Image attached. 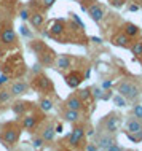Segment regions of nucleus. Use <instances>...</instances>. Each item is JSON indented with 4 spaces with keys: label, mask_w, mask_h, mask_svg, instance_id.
<instances>
[{
    "label": "nucleus",
    "mask_w": 142,
    "mask_h": 151,
    "mask_svg": "<svg viewBox=\"0 0 142 151\" xmlns=\"http://www.w3.org/2000/svg\"><path fill=\"white\" fill-rule=\"evenodd\" d=\"M22 134V127H21V122H16V121H8L2 124V135H0V142L5 148L11 150L14 148L16 143L19 142Z\"/></svg>",
    "instance_id": "nucleus-1"
},
{
    "label": "nucleus",
    "mask_w": 142,
    "mask_h": 151,
    "mask_svg": "<svg viewBox=\"0 0 142 151\" xmlns=\"http://www.w3.org/2000/svg\"><path fill=\"white\" fill-rule=\"evenodd\" d=\"M121 115L117 111H110L105 116H102L97 122V132H109V134H118L121 126Z\"/></svg>",
    "instance_id": "nucleus-2"
},
{
    "label": "nucleus",
    "mask_w": 142,
    "mask_h": 151,
    "mask_svg": "<svg viewBox=\"0 0 142 151\" xmlns=\"http://www.w3.org/2000/svg\"><path fill=\"white\" fill-rule=\"evenodd\" d=\"M30 48L35 52V56H37L40 65H53V62L56 60V52L51 48H48L43 42L35 40L34 43H30Z\"/></svg>",
    "instance_id": "nucleus-3"
},
{
    "label": "nucleus",
    "mask_w": 142,
    "mask_h": 151,
    "mask_svg": "<svg viewBox=\"0 0 142 151\" xmlns=\"http://www.w3.org/2000/svg\"><path fill=\"white\" fill-rule=\"evenodd\" d=\"M117 91H118L120 96H123L128 102H136L141 97V88L131 80L120 81V83L117 84Z\"/></svg>",
    "instance_id": "nucleus-4"
},
{
    "label": "nucleus",
    "mask_w": 142,
    "mask_h": 151,
    "mask_svg": "<svg viewBox=\"0 0 142 151\" xmlns=\"http://www.w3.org/2000/svg\"><path fill=\"white\" fill-rule=\"evenodd\" d=\"M85 137H86V129H85L83 124H74L70 134L67 137V146L72 150H78V148H83V143H85Z\"/></svg>",
    "instance_id": "nucleus-5"
},
{
    "label": "nucleus",
    "mask_w": 142,
    "mask_h": 151,
    "mask_svg": "<svg viewBox=\"0 0 142 151\" xmlns=\"http://www.w3.org/2000/svg\"><path fill=\"white\" fill-rule=\"evenodd\" d=\"M30 88L35 89L38 94H50V92H54V86H53L51 80L48 78L43 72H38L34 75V80L30 83Z\"/></svg>",
    "instance_id": "nucleus-6"
},
{
    "label": "nucleus",
    "mask_w": 142,
    "mask_h": 151,
    "mask_svg": "<svg viewBox=\"0 0 142 151\" xmlns=\"http://www.w3.org/2000/svg\"><path fill=\"white\" fill-rule=\"evenodd\" d=\"M18 43V35L11 22H0V46H13Z\"/></svg>",
    "instance_id": "nucleus-7"
},
{
    "label": "nucleus",
    "mask_w": 142,
    "mask_h": 151,
    "mask_svg": "<svg viewBox=\"0 0 142 151\" xmlns=\"http://www.w3.org/2000/svg\"><path fill=\"white\" fill-rule=\"evenodd\" d=\"M43 119V115L38 111H32V113H24L22 119H21V127L22 130H29V132H34V130L38 129L40 122Z\"/></svg>",
    "instance_id": "nucleus-8"
},
{
    "label": "nucleus",
    "mask_w": 142,
    "mask_h": 151,
    "mask_svg": "<svg viewBox=\"0 0 142 151\" xmlns=\"http://www.w3.org/2000/svg\"><path fill=\"white\" fill-rule=\"evenodd\" d=\"M94 142L97 145V148L102 150V151H107L113 143L118 142L117 138V134H109V132H96V137H94Z\"/></svg>",
    "instance_id": "nucleus-9"
},
{
    "label": "nucleus",
    "mask_w": 142,
    "mask_h": 151,
    "mask_svg": "<svg viewBox=\"0 0 142 151\" xmlns=\"http://www.w3.org/2000/svg\"><path fill=\"white\" fill-rule=\"evenodd\" d=\"M54 126H56L54 121H45L43 124L38 126V134L43 137V140L46 142V145H50V143L54 142V137H56Z\"/></svg>",
    "instance_id": "nucleus-10"
},
{
    "label": "nucleus",
    "mask_w": 142,
    "mask_h": 151,
    "mask_svg": "<svg viewBox=\"0 0 142 151\" xmlns=\"http://www.w3.org/2000/svg\"><path fill=\"white\" fill-rule=\"evenodd\" d=\"M8 89H10V92L13 97H21L24 94L29 92L30 83H27V81H24V80H13V81L8 83Z\"/></svg>",
    "instance_id": "nucleus-11"
},
{
    "label": "nucleus",
    "mask_w": 142,
    "mask_h": 151,
    "mask_svg": "<svg viewBox=\"0 0 142 151\" xmlns=\"http://www.w3.org/2000/svg\"><path fill=\"white\" fill-rule=\"evenodd\" d=\"M86 13L91 18V21H94L96 24H99L105 18V13H107V11H105V6L102 5V3L94 2V3H91V5H90V8L86 10Z\"/></svg>",
    "instance_id": "nucleus-12"
},
{
    "label": "nucleus",
    "mask_w": 142,
    "mask_h": 151,
    "mask_svg": "<svg viewBox=\"0 0 142 151\" xmlns=\"http://www.w3.org/2000/svg\"><path fill=\"white\" fill-rule=\"evenodd\" d=\"M64 81H66V84L69 88L75 89L85 81V76H83L82 70H70L64 75Z\"/></svg>",
    "instance_id": "nucleus-13"
},
{
    "label": "nucleus",
    "mask_w": 142,
    "mask_h": 151,
    "mask_svg": "<svg viewBox=\"0 0 142 151\" xmlns=\"http://www.w3.org/2000/svg\"><path fill=\"white\" fill-rule=\"evenodd\" d=\"M125 127H126V132L129 134H134V135L139 137L141 140V135H142V121L137 119L136 116H128L126 121H125Z\"/></svg>",
    "instance_id": "nucleus-14"
},
{
    "label": "nucleus",
    "mask_w": 142,
    "mask_h": 151,
    "mask_svg": "<svg viewBox=\"0 0 142 151\" xmlns=\"http://www.w3.org/2000/svg\"><path fill=\"white\" fill-rule=\"evenodd\" d=\"M64 32H66V22L61 21V19H56V21H53L50 26H48V35H50L51 38L59 40Z\"/></svg>",
    "instance_id": "nucleus-15"
},
{
    "label": "nucleus",
    "mask_w": 142,
    "mask_h": 151,
    "mask_svg": "<svg viewBox=\"0 0 142 151\" xmlns=\"http://www.w3.org/2000/svg\"><path fill=\"white\" fill-rule=\"evenodd\" d=\"M64 107L70 108V110H77V111H83L85 110V102L80 99L77 94H70V96L64 100Z\"/></svg>",
    "instance_id": "nucleus-16"
},
{
    "label": "nucleus",
    "mask_w": 142,
    "mask_h": 151,
    "mask_svg": "<svg viewBox=\"0 0 142 151\" xmlns=\"http://www.w3.org/2000/svg\"><path fill=\"white\" fill-rule=\"evenodd\" d=\"M131 42H133V38L128 37L123 30L112 37V45L113 46H118V48H129L131 46Z\"/></svg>",
    "instance_id": "nucleus-17"
},
{
    "label": "nucleus",
    "mask_w": 142,
    "mask_h": 151,
    "mask_svg": "<svg viewBox=\"0 0 142 151\" xmlns=\"http://www.w3.org/2000/svg\"><path fill=\"white\" fill-rule=\"evenodd\" d=\"M61 116L66 122H70V124H75V122H80L82 119V111H77V110H70V108H62L61 111Z\"/></svg>",
    "instance_id": "nucleus-18"
},
{
    "label": "nucleus",
    "mask_w": 142,
    "mask_h": 151,
    "mask_svg": "<svg viewBox=\"0 0 142 151\" xmlns=\"http://www.w3.org/2000/svg\"><path fill=\"white\" fill-rule=\"evenodd\" d=\"M56 70L59 72H66V70H70L72 68V58L69 54H61L58 59H56Z\"/></svg>",
    "instance_id": "nucleus-19"
},
{
    "label": "nucleus",
    "mask_w": 142,
    "mask_h": 151,
    "mask_svg": "<svg viewBox=\"0 0 142 151\" xmlns=\"http://www.w3.org/2000/svg\"><path fill=\"white\" fill-rule=\"evenodd\" d=\"M30 102H24V100H14L11 104V111L14 113L16 116H22L26 111H29L30 108Z\"/></svg>",
    "instance_id": "nucleus-20"
},
{
    "label": "nucleus",
    "mask_w": 142,
    "mask_h": 151,
    "mask_svg": "<svg viewBox=\"0 0 142 151\" xmlns=\"http://www.w3.org/2000/svg\"><path fill=\"white\" fill-rule=\"evenodd\" d=\"M29 22L35 30L40 32L43 27V24H45V16H43V13H40V11H34V13H30Z\"/></svg>",
    "instance_id": "nucleus-21"
},
{
    "label": "nucleus",
    "mask_w": 142,
    "mask_h": 151,
    "mask_svg": "<svg viewBox=\"0 0 142 151\" xmlns=\"http://www.w3.org/2000/svg\"><path fill=\"white\" fill-rule=\"evenodd\" d=\"M53 107H54V102H53V99L50 96L42 94V96L38 97V108H40V111L48 113V111H51V110H53Z\"/></svg>",
    "instance_id": "nucleus-22"
},
{
    "label": "nucleus",
    "mask_w": 142,
    "mask_h": 151,
    "mask_svg": "<svg viewBox=\"0 0 142 151\" xmlns=\"http://www.w3.org/2000/svg\"><path fill=\"white\" fill-rule=\"evenodd\" d=\"M123 32L128 37H131V38H137V37L141 35V29L136 26L134 22H125L123 24Z\"/></svg>",
    "instance_id": "nucleus-23"
},
{
    "label": "nucleus",
    "mask_w": 142,
    "mask_h": 151,
    "mask_svg": "<svg viewBox=\"0 0 142 151\" xmlns=\"http://www.w3.org/2000/svg\"><path fill=\"white\" fill-rule=\"evenodd\" d=\"M11 99H13V96H11L10 89H8V88H2V89H0V110L5 108L7 105L11 102Z\"/></svg>",
    "instance_id": "nucleus-24"
},
{
    "label": "nucleus",
    "mask_w": 142,
    "mask_h": 151,
    "mask_svg": "<svg viewBox=\"0 0 142 151\" xmlns=\"http://www.w3.org/2000/svg\"><path fill=\"white\" fill-rule=\"evenodd\" d=\"M129 50H131L134 58H142V38H136V40L133 38Z\"/></svg>",
    "instance_id": "nucleus-25"
},
{
    "label": "nucleus",
    "mask_w": 142,
    "mask_h": 151,
    "mask_svg": "<svg viewBox=\"0 0 142 151\" xmlns=\"http://www.w3.org/2000/svg\"><path fill=\"white\" fill-rule=\"evenodd\" d=\"M30 143H32V148H34V150H43L46 146V142L43 140V137L40 135V134H37V135L32 137Z\"/></svg>",
    "instance_id": "nucleus-26"
},
{
    "label": "nucleus",
    "mask_w": 142,
    "mask_h": 151,
    "mask_svg": "<svg viewBox=\"0 0 142 151\" xmlns=\"http://www.w3.org/2000/svg\"><path fill=\"white\" fill-rule=\"evenodd\" d=\"M75 94H77V96H78L83 102H88L90 99H93V97H91V86H90V88H82V89H78Z\"/></svg>",
    "instance_id": "nucleus-27"
},
{
    "label": "nucleus",
    "mask_w": 142,
    "mask_h": 151,
    "mask_svg": "<svg viewBox=\"0 0 142 151\" xmlns=\"http://www.w3.org/2000/svg\"><path fill=\"white\" fill-rule=\"evenodd\" d=\"M102 92H104V89L101 86H97V84L91 86V97L94 100H101V99H102Z\"/></svg>",
    "instance_id": "nucleus-28"
},
{
    "label": "nucleus",
    "mask_w": 142,
    "mask_h": 151,
    "mask_svg": "<svg viewBox=\"0 0 142 151\" xmlns=\"http://www.w3.org/2000/svg\"><path fill=\"white\" fill-rule=\"evenodd\" d=\"M113 104H115L117 107H120V108H125V107H126V104H128V100L125 99L123 96L117 94V96H113Z\"/></svg>",
    "instance_id": "nucleus-29"
},
{
    "label": "nucleus",
    "mask_w": 142,
    "mask_h": 151,
    "mask_svg": "<svg viewBox=\"0 0 142 151\" xmlns=\"http://www.w3.org/2000/svg\"><path fill=\"white\" fill-rule=\"evenodd\" d=\"M131 115H133V116H136L137 119H141V121H142V104H136L134 107H133Z\"/></svg>",
    "instance_id": "nucleus-30"
},
{
    "label": "nucleus",
    "mask_w": 142,
    "mask_h": 151,
    "mask_svg": "<svg viewBox=\"0 0 142 151\" xmlns=\"http://www.w3.org/2000/svg\"><path fill=\"white\" fill-rule=\"evenodd\" d=\"M30 13H32V11H30L27 6H22V8H21V11H19V16H21V19H22V21H29Z\"/></svg>",
    "instance_id": "nucleus-31"
},
{
    "label": "nucleus",
    "mask_w": 142,
    "mask_h": 151,
    "mask_svg": "<svg viewBox=\"0 0 142 151\" xmlns=\"http://www.w3.org/2000/svg\"><path fill=\"white\" fill-rule=\"evenodd\" d=\"M69 16L72 18V21H74V22L77 24V26H80V29H85V24H83V21H82V19H80V18H78V16H77L75 13H69Z\"/></svg>",
    "instance_id": "nucleus-32"
},
{
    "label": "nucleus",
    "mask_w": 142,
    "mask_h": 151,
    "mask_svg": "<svg viewBox=\"0 0 142 151\" xmlns=\"http://www.w3.org/2000/svg\"><path fill=\"white\" fill-rule=\"evenodd\" d=\"M78 2H80V5H82V10H83V11H86L88 8H90L91 3H94L96 0H78Z\"/></svg>",
    "instance_id": "nucleus-33"
},
{
    "label": "nucleus",
    "mask_w": 142,
    "mask_h": 151,
    "mask_svg": "<svg viewBox=\"0 0 142 151\" xmlns=\"http://www.w3.org/2000/svg\"><path fill=\"white\" fill-rule=\"evenodd\" d=\"M82 150H85V151H97L99 148H97L96 142H91V143H88V145H83Z\"/></svg>",
    "instance_id": "nucleus-34"
},
{
    "label": "nucleus",
    "mask_w": 142,
    "mask_h": 151,
    "mask_svg": "<svg viewBox=\"0 0 142 151\" xmlns=\"http://www.w3.org/2000/svg\"><path fill=\"white\" fill-rule=\"evenodd\" d=\"M19 30H21V34H22L24 37H27V38H32V37H34V34H32V32L27 29L26 26H21V29H19Z\"/></svg>",
    "instance_id": "nucleus-35"
},
{
    "label": "nucleus",
    "mask_w": 142,
    "mask_h": 151,
    "mask_svg": "<svg viewBox=\"0 0 142 151\" xmlns=\"http://www.w3.org/2000/svg\"><path fill=\"white\" fill-rule=\"evenodd\" d=\"M56 3V0H42V6L45 8V10H48V8H51L53 5Z\"/></svg>",
    "instance_id": "nucleus-36"
},
{
    "label": "nucleus",
    "mask_w": 142,
    "mask_h": 151,
    "mask_svg": "<svg viewBox=\"0 0 142 151\" xmlns=\"http://www.w3.org/2000/svg\"><path fill=\"white\" fill-rule=\"evenodd\" d=\"M112 97V89H104V92H102V99L101 100H109Z\"/></svg>",
    "instance_id": "nucleus-37"
},
{
    "label": "nucleus",
    "mask_w": 142,
    "mask_h": 151,
    "mask_svg": "<svg viewBox=\"0 0 142 151\" xmlns=\"http://www.w3.org/2000/svg\"><path fill=\"white\" fill-rule=\"evenodd\" d=\"M109 2H110V5H112V6H115V8H120V6H123L125 0H109Z\"/></svg>",
    "instance_id": "nucleus-38"
},
{
    "label": "nucleus",
    "mask_w": 142,
    "mask_h": 151,
    "mask_svg": "<svg viewBox=\"0 0 142 151\" xmlns=\"http://www.w3.org/2000/svg\"><path fill=\"white\" fill-rule=\"evenodd\" d=\"M123 150H125V148H123V146H120V145H118V142H117V143H113L107 151H123Z\"/></svg>",
    "instance_id": "nucleus-39"
},
{
    "label": "nucleus",
    "mask_w": 142,
    "mask_h": 151,
    "mask_svg": "<svg viewBox=\"0 0 142 151\" xmlns=\"http://www.w3.org/2000/svg\"><path fill=\"white\" fill-rule=\"evenodd\" d=\"M101 88H102V89H110V88H112V81H110V80L102 81V83H101Z\"/></svg>",
    "instance_id": "nucleus-40"
},
{
    "label": "nucleus",
    "mask_w": 142,
    "mask_h": 151,
    "mask_svg": "<svg viewBox=\"0 0 142 151\" xmlns=\"http://www.w3.org/2000/svg\"><path fill=\"white\" fill-rule=\"evenodd\" d=\"M8 83V76L3 73V75H0V86H3V84Z\"/></svg>",
    "instance_id": "nucleus-41"
},
{
    "label": "nucleus",
    "mask_w": 142,
    "mask_h": 151,
    "mask_svg": "<svg viewBox=\"0 0 142 151\" xmlns=\"http://www.w3.org/2000/svg\"><path fill=\"white\" fill-rule=\"evenodd\" d=\"M86 135H88V137H91V135H96L94 129H93V127H88V130H86Z\"/></svg>",
    "instance_id": "nucleus-42"
},
{
    "label": "nucleus",
    "mask_w": 142,
    "mask_h": 151,
    "mask_svg": "<svg viewBox=\"0 0 142 151\" xmlns=\"http://www.w3.org/2000/svg\"><path fill=\"white\" fill-rule=\"evenodd\" d=\"M54 129H56V134H61V132H62V124L54 126Z\"/></svg>",
    "instance_id": "nucleus-43"
},
{
    "label": "nucleus",
    "mask_w": 142,
    "mask_h": 151,
    "mask_svg": "<svg viewBox=\"0 0 142 151\" xmlns=\"http://www.w3.org/2000/svg\"><path fill=\"white\" fill-rule=\"evenodd\" d=\"M91 42H94V43H97V45H99V43H101V40L97 38V37H91Z\"/></svg>",
    "instance_id": "nucleus-44"
},
{
    "label": "nucleus",
    "mask_w": 142,
    "mask_h": 151,
    "mask_svg": "<svg viewBox=\"0 0 142 151\" xmlns=\"http://www.w3.org/2000/svg\"><path fill=\"white\" fill-rule=\"evenodd\" d=\"M129 10H131V11H137V10H139V6H136V5H131V6H129Z\"/></svg>",
    "instance_id": "nucleus-45"
},
{
    "label": "nucleus",
    "mask_w": 142,
    "mask_h": 151,
    "mask_svg": "<svg viewBox=\"0 0 142 151\" xmlns=\"http://www.w3.org/2000/svg\"><path fill=\"white\" fill-rule=\"evenodd\" d=\"M0 135H2V124H0Z\"/></svg>",
    "instance_id": "nucleus-46"
},
{
    "label": "nucleus",
    "mask_w": 142,
    "mask_h": 151,
    "mask_svg": "<svg viewBox=\"0 0 142 151\" xmlns=\"http://www.w3.org/2000/svg\"><path fill=\"white\" fill-rule=\"evenodd\" d=\"M141 94H142V88H141Z\"/></svg>",
    "instance_id": "nucleus-47"
},
{
    "label": "nucleus",
    "mask_w": 142,
    "mask_h": 151,
    "mask_svg": "<svg viewBox=\"0 0 142 151\" xmlns=\"http://www.w3.org/2000/svg\"><path fill=\"white\" fill-rule=\"evenodd\" d=\"M75 2H78V0H75Z\"/></svg>",
    "instance_id": "nucleus-48"
},
{
    "label": "nucleus",
    "mask_w": 142,
    "mask_h": 151,
    "mask_svg": "<svg viewBox=\"0 0 142 151\" xmlns=\"http://www.w3.org/2000/svg\"><path fill=\"white\" fill-rule=\"evenodd\" d=\"M139 2H142V0H139Z\"/></svg>",
    "instance_id": "nucleus-49"
}]
</instances>
